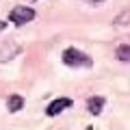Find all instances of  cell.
<instances>
[{"instance_id":"2","label":"cell","mask_w":130,"mask_h":130,"mask_svg":"<svg viewBox=\"0 0 130 130\" xmlns=\"http://www.w3.org/2000/svg\"><path fill=\"white\" fill-rule=\"evenodd\" d=\"M32 18H35V11L30 7H13L11 13H9V20L15 26H24V24L32 22Z\"/></svg>"},{"instance_id":"4","label":"cell","mask_w":130,"mask_h":130,"mask_svg":"<svg viewBox=\"0 0 130 130\" xmlns=\"http://www.w3.org/2000/svg\"><path fill=\"white\" fill-rule=\"evenodd\" d=\"M102 108H104V98L93 95V98H89V100H87V111L91 113V115H100Z\"/></svg>"},{"instance_id":"5","label":"cell","mask_w":130,"mask_h":130,"mask_svg":"<svg viewBox=\"0 0 130 130\" xmlns=\"http://www.w3.org/2000/svg\"><path fill=\"white\" fill-rule=\"evenodd\" d=\"M7 108H9V113H18L24 108V98L22 95H9V100H7Z\"/></svg>"},{"instance_id":"1","label":"cell","mask_w":130,"mask_h":130,"mask_svg":"<svg viewBox=\"0 0 130 130\" xmlns=\"http://www.w3.org/2000/svg\"><path fill=\"white\" fill-rule=\"evenodd\" d=\"M63 63L67 65V67H74V70H83V67H91L93 61H91L89 54H85L78 48H67V50L63 52Z\"/></svg>"},{"instance_id":"8","label":"cell","mask_w":130,"mask_h":130,"mask_svg":"<svg viewBox=\"0 0 130 130\" xmlns=\"http://www.w3.org/2000/svg\"><path fill=\"white\" fill-rule=\"evenodd\" d=\"M7 28V22H2V20H0V30H5Z\"/></svg>"},{"instance_id":"7","label":"cell","mask_w":130,"mask_h":130,"mask_svg":"<svg viewBox=\"0 0 130 130\" xmlns=\"http://www.w3.org/2000/svg\"><path fill=\"white\" fill-rule=\"evenodd\" d=\"M89 2H91V5H102L104 0H89Z\"/></svg>"},{"instance_id":"3","label":"cell","mask_w":130,"mask_h":130,"mask_svg":"<svg viewBox=\"0 0 130 130\" xmlns=\"http://www.w3.org/2000/svg\"><path fill=\"white\" fill-rule=\"evenodd\" d=\"M70 106H72V100H70V98H56L54 102H50V104H48V108H46V115L54 117V115L63 113L65 108H70Z\"/></svg>"},{"instance_id":"6","label":"cell","mask_w":130,"mask_h":130,"mask_svg":"<svg viewBox=\"0 0 130 130\" xmlns=\"http://www.w3.org/2000/svg\"><path fill=\"white\" fill-rule=\"evenodd\" d=\"M115 56H117L119 61H124V63H130V46H128V43H121V46H117Z\"/></svg>"}]
</instances>
